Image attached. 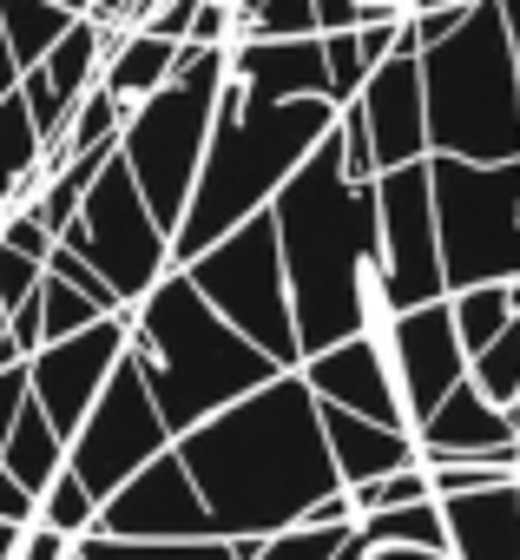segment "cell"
<instances>
[{"mask_svg": "<svg viewBox=\"0 0 520 560\" xmlns=\"http://www.w3.org/2000/svg\"><path fill=\"white\" fill-rule=\"evenodd\" d=\"M422 106H428V152L441 159H513L520 152V73L507 47V21L494 0H474L468 21L422 47Z\"/></svg>", "mask_w": 520, "mask_h": 560, "instance_id": "5", "label": "cell"}, {"mask_svg": "<svg viewBox=\"0 0 520 560\" xmlns=\"http://www.w3.org/2000/svg\"><path fill=\"white\" fill-rule=\"evenodd\" d=\"M0 337H8V311H0Z\"/></svg>", "mask_w": 520, "mask_h": 560, "instance_id": "51", "label": "cell"}, {"mask_svg": "<svg viewBox=\"0 0 520 560\" xmlns=\"http://www.w3.org/2000/svg\"><path fill=\"white\" fill-rule=\"evenodd\" d=\"M448 311H454V337H461V350L474 357L481 343H494L520 311H513V298H507V284H468V291H448Z\"/></svg>", "mask_w": 520, "mask_h": 560, "instance_id": "27", "label": "cell"}, {"mask_svg": "<svg viewBox=\"0 0 520 560\" xmlns=\"http://www.w3.org/2000/svg\"><path fill=\"white\" fill-rule=\"evenodd\" d=\"M323 73H330V100H336V106H350V100L363 93V80H369V60H363V47H356V27H343V34H323Z\"/></svg>", "mask_w": 520, "mask_h": 560, "instance_id": "34", "label": "cell"}, {"mask_svg": "<svg viewBox=\"0 0 520 560\" xmlns=\"http://www.w3.org/2000/svg\"><path fill=\"white\" fill-rule=\"evenodd\" d=\"M356 113L369 126V145H376V178L389 165H415L428 159V106H422V60H415V40L402 27V47L363 80L356 93Z\"/></svg>", "mask_w": 520, "mask_h": 560, "instance_id": "16", "label": "cell"}, {"mask_svg": "<svg viewBox=\"0 0 520 560\" xmlns=\"http://www.w3.org/2000/svg\"><path fill=\"white\" fill-rule=\"evenodd\" d=\"M363 560H448V553H422V547H369Z\"/></svg>", "mask_w": 520, "mask_h": 560, "instance_id": "46", "label": "cell"}, {"mask_svg": "<svg viewBox=\"0 0 520 560\" xmlns=\"http://www.w3.org/2000/svg\"><path fill=\"white\" fill-rule=\"evenodd\" d=\"M297 376L310 383L317 402H336V409H350V416L409 429L402 383H395V363H389L382 330H356V337H343V343H330V350H310V357L297 363Z\"/></svg>", "mask_w": 520, "mask_h": 560, "instance_id": "15", "label": "cell"}, {"mask_svg": "<svg viewBox=\"0 0 520 560\" xmlns=\"http://www.w3.org/2000/svg\"><path fill=\"white\" fill-rule=\"evenodd\" d=\"M435 237H441V284H513L520 277V152L474 165L428 152Z\"/></svg>", "mask_w": 520, "mask_h": 560, "instance_id": "7", "label": "cell"}, {"mask_svg": "<svg viewBox=\"0 0 520 560\" xmlns=\"http://www.w3.org/2000/svg\"><path fill=\"white\" fill-rule=\"evenodd\" d=\"M0 244H14V250H27V257L47 264V250H54L60 237L34 218V205H0Z\"/></svg>", "mask_w": 520, "mask_h": 560, "instance_id": "38", "label": "cell"}, {"mask_svg": "<svg viewBox=\"0 0 520 560\" xmlns=\"http://www.w3.org/2000/svg\"><path fill=\"white\" fill-rule=\"evenodd\" d=\"M119 363H126V311H119V317H99V324H86V330H73V337L40 343V350L27 357V389H34V402L54 416V429L73 435V429L86 422V409L99 402V389H106V376H113Z\"/></svg>", "mask_w": 520, "mask_h": 560, "instance_id": "12", "label": "cell"}, {"mask_svg": "<svg viewBox=\"0 0 520 560\" xmlns=\"http://www.w3.org/2000/svg\"><path fill=\"white\" fill-rule=\"evenodd\" d=\"M86 324H99V311H93L73 284H60V277H40V343L73 337V330H86Z\"/></svg>", "mask_w": 520, "mask_h": 560, "instance_id": "32", "label": "cell"}, {"mask_svg": "<svg viewBox=\"0 0 520 560\" xmlns=\"http://www.w3.org/2000/svg\"><path fill=\"white\" fill-rule=\"evenodd\" d=\"M172 67H178V40H158L145 27H119L113 47H106V67H99V93L119 113H132L139 100H152L172 80Z\"/></svg>", "mask_w": 520, "mask_h": 560, "instance_id": "22", "label": "cell"}, {"mask_svg": "<svg viewBox=\"0 0 520 560\" xmlns=\"http://www.w3.org/2000/svg\"><path fill=\"white\" fill-rule=\"evenodd\" d=\"M250 34H264V40L323 34V27H317V0H257V8H250Z\"/></svg>", "mask_w": 520, "mask_h": 560, "instance_id": "35", "label": "cell"}, {"mask_svg": "<svg viewBox=\"0 0 520 560\" xmlns=\"http://www.w3.org/2000/svg\"><path fill=\"white\" fill-rule=\"evenodd\" d=\"M217 93H224V47H185L178 40L172 80L152 100H139L119 126V159H126L139 198L152 205V218L165 231H178V218L191 205V185H198V165L211 145Z\"/></svg>", "mask_w": 520, "mask_h": 560, "instance_id": "6", "label": "cell"}, {"mask_svg": "<svg viewBox=\"0 0 520 560\" xmlns=\"http://www.w3.org/2000/svg\"><path fill=\"white\" fill-rule=\"evenodd\" d=\"M336 100H250L224 80L211 113V145L191 185V205L172 231V264H191L204 244L237 231L244 218L271 211V198L291 185V172L317 152V139L336 126Z\"/></svg>", "mask_w": 520, "mask_h": 560, "instance_id": "3", "label": "cell"}, {"mask_svg": "<svg viewBox=\"0 0 520 560\" xmlns=\"http://www.w3.org/2000/svg\"><path fill=\"white\" fill-rule=\"evenodd\" d=\"M40 277H47L40 257H27V250H14V244H0V311L27 304V298L40 291Z\"/></svg>", "mask_w": 520, "mask_h": 560, "instance_id": "37", "label": "cell"}, {"mask_svg": "<svg viewBox=\"0 0 520 560\" xmlns=\"http://www.w3.org/2000/svg\"><path fill=\"white\" fill-rule=\"evenodd\" d=\"M67 560H80V553H67Z\"/></svg>", "mask_w": 520, "mask_h": 560, "instance_id": "53", "label": "cell"}, {"mask_svg": "<svg viewBox=\"0 0 520 560\" xmlns=\"http://www.w3.org/2000/svg\"><path fill=\"white\" fill-rule=\"evenodd\" d=\"M40 159H47V139L34 126V106L14 86L0 100V205H27L40 191Z\"/></svg>", "mask_w": 520, "mask_h": 560, "instance_id": "24", "label": "cell"}, {"mask_svg": "<svg viewBox=\"0 0 520 560\" xmlns=\"http://www.w3.org/2000/svg\"><path fill=\"white\" fill-rule=\"evenodd\" d=\"M350 527H277L264 540H237V560H336Z\"/></svg>", "mask_w": 520, "mask_h": 560, "instance_id": "30", "label": "cell"}, {"mask_svg": "<svg viewBox=\"0 0 520 560\" xmlns=\"http://www.w3.org/2000/svg\"><path fill=\"white\" fill-rule=\"evenodd\" d=\"M54 8H67L73 21H86V14H93V0H54Z\"/></svg>", "mask_w": 520, "mask_h": 560, "instance_id": "49", "label": "cell"}, {"mask_svg": "<svg viewBox=\"0 0 520 560\" xmlns=\"http://www.w3.org/2000/svg\"><path fill=\"white\" fill-rule=\"evenodd\" d=\"M422 462H507L520 468V409H494L468 376L415 422Z\"/></svg>", "mask_w": 520, "mask_h": 560, "instance_id": "17", "label": "cell"}, {"mask_svg": "<svg viewBox=\"0 0 520 560\" xmlns=\"http://www.w3.org/2000/svg\"><path fill=\"white\" fill-rule=\"evenodd\" d=\"M34 527H54L60 540H86V534L99 527V501L86 494V481H80L73 468H60V475L40 488V501H34Z\"/></svg>", "mask_w": 520, "mask_h": 560, "instance_id": "28", "label": "cell"}, {"mask_svg": "<svg viewBox=\"0 0 520 560\" xmlns=\"http://www.w3.org/2000/svg\"><path fill=\"white\" fill-rule=\"evenodd\" d=\"M172 448L204 494L211 534L224 540H264L277 527H297L323 494L343 488L330 468L317 396L297 370H277L264 389L204 416Z\"/></svg>", "mask_w": 520, "mask_h": 560, "instance_id": "1", "label": "cell"}, {"mask_svg": "<svg viewBox=\"0 0 520 560\" xmlns=\"http://www.w3.org/2000/svg\"><path fill=\"white\" fill-rule=\"evenodd\" d=\"M165 448H172V429H165V416H158V402H152L139 363L126 357V363L106 376V389H99V402L86 409V422L67 435V468L86 481L93 501H106V494L126 488L145 462H158Z\"/></svg>", "mask_w": 520, "mask_h": 560, "instance_id": "10", "label": "cell"}, {"mask_svg": "<svg viewBox=\"0 0 520 560\" xmlns=\"http://www.w3.org/2000/svg\"><path fill=\"white\" fill-rule=\"evenodd\" d=\"M376 237H382V277L389 304L415 311L448 298L441 284V237H435V191H428V159L389 165L376 178Z\"/></svg>", "mask_w": 520, "mask_h": 560, "instance_id": "11", "label": "cell"}, {"mask_svg": "<svg viewBox=\"0 0 520 560\" xmlns=\"http://www.w3.org/2000/svg\"><path fill=\"white\" fill-rule=\"evenodd\" d=\"M237 8H244V14H250V8H257V0H237Z\"/></svg>", "mask_w": 520, "mask_h": 560, "instance_id": "52", "label": "cell"}, {"mask_svg": "<svg viewBox=\"0 0 520 560\" xmlns=\"http://www.w3.org/2000/svg\"><path fill=\"white\" fill-rule=\"evenodd\" d=\"M60 468H67V435H60V429H54V416L27 396V409L14 416L8 442H0V475H14V481L40 501V488H47Z\"/></svg>", "mask_w": 520, "mask_h": 560, "instance_id": "23", "label": "cell"}, {"mask_svg": "<svg viewBox=\"0 0 520 560\" xmlns=\"http://www.w3.org/2000/svg\"><path fill=\"white\" fill-rule=\"evenodd\" d=\"M14 540H21V527H14V521H0V560L14 553Z\"/></svg>", "mask_w": 520, "mask_h": 560, "instance_id": "47", "label": "cell"}, {"mask_svg": "<svg viewBox=\"0 0 520 560\" xmlns=\"http://www.w3.org/2000/svg\"><path fill=\"white\" fill-rule=\"evenodd\" d=\"M297 343L330 350L356 330H389V277H382V237H376V185L350 178L336 126L317 139V152L291 172V185L271 198Z\"/></svg>", "mask_w": 520, "mask_h": 560, "instance_id": "2", "label": "cell"}, {"mask_svg": "<svg viewBox=\"0 0 520 560\" xmlns=\"http://www.w3.org/2000/svg\"><path fill=\"white\" fill-rule=\"evenodd\" d=\"M126 357L139 363L172 442L185 429H198L204 416L244 402L250 389H264L277 376V363L257 350L250 337H237L204 298L198 284L172 264L158 284L126 311Z\"/></svg>", "mask_w": 520, "mask_h": 560, "instance_id": "4", "label": "cell"}, {"mask_svg": "<svg viewBox=\"0 0 520 560\" xmlns=\"http://www.w3.org/2000/svg\"><path fill=\"white\" fill-rule=\"evenodd\" d=\"M21 86V60H14V47H8V34H0V100H8Z\"/></svg>", "mask_w": 520, "mask_h": 560, "instance_id": "44", "label": "cell"}, {"mask_svg": "<svg viewBox=\"0 0 520 560\" xmlns=\"http://www.w3.org/2000/svg\"><path fill=\"white\" fill-rule=\"evenodd\" d=\"M409 501H435V481H428V468H422V462H415V468H395V475H382V481L350 488L356 521H363V514H382V508H409Z\"/></svg>", "mask_w": 520, "mask_h": 560, "instance_id": "31", "label": "cell"}, {"mask_svg": "<svg viewBox=\"0 0 520 560\" xmlns=\"http://www.w3.org/2000/svg\"><path fill=\"white\" fill-rule=\"evenodd\" d=\"M47 277H60V284H73V291H80V298H86V304H93L99 317H119V311H126V304H119V291L106 284V277H99V270H93L86 257H73L67 244H54V250H47Z\"/></svg>", "mask_w": 520, "mask_h": 560, "instance_id": "33", "label": "cell"}, {"mask_svg": "<svg viewBox=\"0 0 520 560\" xmlns=\"http://www.w3.org/2000/svg\"><path fill=\"white\" fill-rule=\"evenodd\" d=\"M93 534H113V540H198V534H211L204 494L191 488L178 448H165L126 488H113L99 501V527Z\"/></svg>", "mask_w": 520, "mask_h": 560, "instance_id": "13", "label": "cell"}, {"mask_svg": "<svg viewBox=\"0 0 520 560\" xmlns=\"http://www.w3.org/2000/svg\"><path fill=\"white\" fill-rule=\"evenodd\" d=\"M363 547H422V553H448V527H441V501H409V508H382L356 521Z\"/></svg>", "mask_w": 520, "mask_h": 560, "instance_id": "25", "label": "cell"}, {"mask_svg": "<svg viewBox=\"0 0 520 560\" xmlns=\"http://www.w3.org/2000/svg\"><path fill=\"white\" fill-rule=\"evenodd\" d=\"M198 298L264 350L277 370H297L304 363V343H297V311H291V277H284V250H277V224L271 211L244 218L237 231H224L217 244H204L191 264H178Z\"/></svg>", "mask_w": 520, "mask_h": 560, "instance_id": "8", "label": "cell"}, {"mask_svg": "<svg viewBox=\"0 0 520 560\" xmlns=\"http://www.w3.org/2000/svg\"><path fill=\"white\" fill-rule=\"evenodd\" d=\"M60 244H67L73 257H86V264L106 277L126 311L172 270V231L152 218V205L139 198V185H132V172H126L119 152H113V159L99 165V178L86 185V198H80L73 224L60 231Z\"/></svg>", "mask_w": 520, "mask_h": 560, "instance_id": "9", "label": "cell"}, {"mask_svg": "<svg viewBox=\"0 0 520 560\" xmlns=\"http://www.w3.org/2000/svg\"><path fill=\"white\" fill-rule=\"evenodd\" d=\"M363 8H376V0H317V27L323 34H343V27H356Z\"/></svg>", "mask_w": 520, "mask_h": 560, "instance_id": "43", "label": "cell"}, {"mask_svg": "<svg viewBox=\"0 0 520 560\" xmlns=\"http://www.w3.org/2000/svg\"><path fill=\"white\" fill-rule=\"evenodd\" d=\"M336 139H343V165H350V178L376 185V145H369V126H363L356 100H350V106L336 113Z\"/></svg>", "mask_w": 520, "mask_h": 560, "instance_id": "39", "label": "cell"}, {"mask_svg": "<svg viewBox=\"0 0 520 560\" xmlns=\"http://www.w3.org/2000/svg\"><path fill=\"white\" fill-rule=\"evenodd\" d=\"M323 416V442H330V468L343 488H363V481H382L395 468H415V429H389V422H369V416H350L336 402H317Z\"/></svg>", "mask_w": 520, "mask_h": 560, "instance_id": "21", "label": "cell"}, {"mask_svg": "<svg viewBox=\"0 0 520 560\" xmlns=\"http://www.w3.org/2000/svg\"><path fill=\"white\" fill-rule=\"evenodd\" d=\"M113 34H119V27H99V21L86 14V21H73V27L60 34L54 54H40V60L21 73V100L34 106V126H40L47 145L67 132V119H73V113L86 106V93L99 86V67H106Z\"/></svg>", "mask_w": 520, "mask_h": 560, "instance_id": "18", "label": "cell"}, {"mask_svg": "<svg viewBox=\"0 0 520 560\" xmlns=\"http://www.w3.org/2000/svg\"><path fill=\"white\" fill-rule=\"evenodd\" d=\"M382 343H389V363H395V383H402V409H409V429H415L468 376V350L454 337L448 298L415 304V311H395L389 330H382Z\"/></svg>", "mask_w": 520, "mask_h": 560, "instance_id": "14", "label": "cell"}, {"mask_svg": "<svg viewBox=\"0 0 520 560\" xmlns=\"http://www.w3.org/2000/svg\"><path fill=\"white\" fill-rule=\"evenodd\" d=\"M363 553H369V547H363V540H356V527H350V540H343V553H336V560H363Z\"/></svg>", "mask_w": 520, "mask_h": 560, "instance_id": "50", "label": "cell"}, {"mask_svg": "<svg viewBox=\"0 0 520 560\" xmlns=\"http://www.w3.org/2000/svg\"><path fill=\"white\" fill-rule=\"evenodd\" d=\"M0 521H14V527H34V494H27L14 475H0Z\"/></svg>", "mask_w": 520, "mask_h": 560, "instance_id": "42", "label": "cell"}, {"mask_svg": "<svg viewBox=\"0 0 520 560\" xmlns=\"http://www.w3.org/2000/svg\"><path fill=\"white\" fill-rule=\"evenodd\" d=\"M27 363H8V370H0V442H8V429H14V416L27 409Z\"/></svg>", "mask_w": 520, "mask_h": 560, "instance_id": "40", "label": "cell"}, {"mask_svg": "<svg viewBox=\"0 0 520 560\" xmlns=\"http://www.w3.org/2000/svg\"><path fill=\"white\" fill-rule=\"evenodd\" d=\"M67 27H73V14H67V8H54V0H0V34H8V47H14V60H21V73H27L40 54H54Z\"/></svg>", "mask_w": 520, "mask_h": 560, "instance_id": "26", "label": "cell"}, {"mask_svg": "<svg viewBox=\"0 0 520 560\" xmlns=\"http://www.w3.org/2000/svg\"><path fill=\"white\" fill-rule=\"evenodd\" d=\"M468 383H474L494 409H520V317H513L494 343H481V350L468 357Z\"/></svg>", "mask_w": 520, "mask_h": 560, "instance_id": "29", "label": "cell"}, {"mask_svg": "<svg viewBox=\"0 0 520 560\" xmlns=\"http://www.w3.org/2000/svg\"><path fill=\"white\" fill-rule=\"evenodd\" d=\"M67 553H73V540H60L54 527H21V540H14L8 560H67Z\"/></svg>", "mask_w": 520, "mask_h": 560, "instance_id": "41", "label": "cell"}, {"mask_svg": "<svg viewBox=\"0 0 520 560\" xmlns=\"http://www.w3.org/2000/svg\"><path fill=\"white\" fill-rule=\"evenodd\" d=\"M500 21H507V47H513V73H520V0H494Z\"/></svg>", "mask_w": 520, "mask_h": 560, "instance_id": "45", "label": "cell"}, {"mask_svg": "<svg viewBox=\"0 0 520 560\" xmlns=\"http://www.w3.org/2000/svg\"><path fill=\"white\" fill-rule=\"evenodd\" d=\"M422 8H474V0H409V14H422Z\"/></svg>", "mask_w": 520, "mask_h": 560, "instance_id": "48", "label": "cell"}, {"mask_svg": "<svg viewBox=\"0 0 520 560\" xmlns=\"http://www.w3.org/2000/svg\"><path fill=\"white\" fill-rule=\"evenodd\" d=\"M132 560H237V540L198 534V540H132Z\"/></svg>", "mask_w": 520, "mask_h": 560, "instance_id": "36", "label": "cell"}, {"mask_svg": "<svg viewBox=\"0 0 520 560\" xmlns=\"http://www.w3.org/2000/svg\"><path fill=\"white\" fill-rule=\"evenodd\" d=\"M448 560H520V475L468 494H441Z\"/></svg>", "mask_w": 520, "mask_h": 560, "instance_id": "20", "label": "cell"}, {"mask_svg": "<svg viewBox=\"0 0 520 560\" xmlns=\"http://www.w3.org/2000/svg\"><path fill=\"white\" fill-rule=\"evenodd\" d=\"M224 80L244 86L250 100H330V73H323V34L304 40H264L244 34L224 47Z\"/></svg>", "mask_w": 520, "mask_h": 560, "instance_id": "19", "label": "cell"}]
</instances>
